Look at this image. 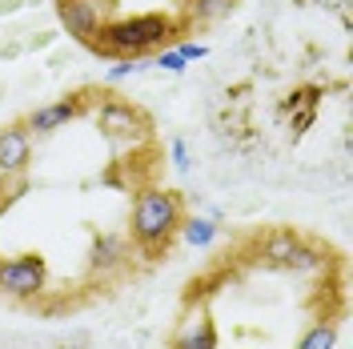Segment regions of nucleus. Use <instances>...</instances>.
Listing matches in <instances>:
<instances>
[{"label": "nucleus", "mask_w": 353, "mask_h": 349, "mask_svg": "<svg viewBox=\"0 0 353 349\" xmlns=\"http://www.w3.org/2000/svg\"><path fill=\"white\" fill-rule=\"evenodd\" d=\"M176 37H185V24L176 12H132V17H109L101 37L92 44L97 57L109 61H149L153 52L169 48Z\"/></svg>", "instance_id": "f257e3e1"}, {"label": "nucleus", "mask_w": 353, "mask_h": 349, "mask_svg": "<svg viewBox=\"0 0 353 349\" xmlns=\"http://www.w3.org/2000/svg\"><path fill=\"white\" fill-rule=\"evenodd\" d=\"M185 197L176 189H161V185H145L129 213V241L145 253V257H161L169 253V245L181 233L185 221Z\"/></svg>", "instance_id": "f03ea898"}, {"label": "nucleus", "mask_w": 353, "mask_h": 349, "mask_svg": "<svg viewBox=\"0 0 353 349\" xmlns=\"http://www.w3.org/2000/svg\"><path fill=\"white\" fill-rule=\"evenodd\" d=\"M253 261L265 269H281V273H317L330 257L297 229H269L253 245Z\"/></svg>", "instance_id": "7ed1b4c3"}, {"label": "nucleus", "mask_w": 353, "mask_h": 349, "mask_svg": "<svg viewBox=\"0 0 353 349\" xmlns=\"http://www.w3.org/2000/svg\"><path fill=\"white\" fill-rule=\"evenodd\" d=\"M92 121H97V129L101 137L109 141L117 153H125V149H145L149 141H153V121H149V112L141 109V105H132L125 97H105L97 112H92Z\"/></svg>", "instance_id": "20e7f679"}, {"label": "nucleus", "mask_w": 353, "mask_h": 349, "mask_svg": "<svg viewBox=\"0 0 353 349\" xmlns=\"http://www.w3.org/2000/svg\"><path fill=\"white\" fill-rule=\"evenodd\" d=\"M48 289V261L41 253L0 257V297L8 301H37Z\"/></svg>", "instance_id": "39448f33"}, {"label": "nucleus", "mask_w": 353, "mask_h": 349, "mask_svg": "<svg viewBox=\"0 0 353 349\" xmlns=\"http://www.w3.org/2000/svg\"><path fill=\"white\" fill-rule=\"evenodd\" d=\"M109 4L112 0H57V21L72 41L92 52V44L109 21Z\"/></svg>", "instance_id": "423d86ee"}, {"label": "nucleus", "mask_w": 353, "mask_h": 349, "mask_svg": "<svg viewBox=\"0 0 353 349\" xmlns=\"http://www.w3.org/2000/svg\"><path fill=\"white\" fill-rule=\"evenodd\" d=\"M169 349H221V337H217V321L205 301L189 297L185 313L176 317V329L169 337Z\"/></svg>", "instance_id": "0eeeda50"}, {"label": "nucleus", "mask_w": 353, "mask_h": 349, "mask_svg": "<svg viewBox=\"0 0 353 349\" xmlns=\"http://www.w3.org/2000/svg\"><path fill=\"white\" fill-rule=\"evenodd\" d=\"M85 105L88 97L85 92H68V97H57V101H48V105H37V109L24 117V129L32 132V137H52V132L68 129L77 117H85Z\"/></svg>", "instance_id": "6e6552de"}, {"label": "nucleus", "mask_w": 353, "mask_h": 349, "mask_svg": "<svg viewBox=\"0 0 353 349\" xmlns=\"http://www.w3.org/2000/svg\"><path fill=\"white\" fill-rule=\"evenodd\" d=\"M32 165V132L24 129V121H12L0 129V181L28 173Z\"/></svg>", "instance_id": "1a4fd4ad"}, {"label": "nucleus", "mask_w": 353, "mask_h": 349, "mask_svg": "<svg viewBox=\"0 0 353 349\" xmlns=\"http://www.w3.org/2000/svg\"><path fill=\"white\" fill-rule=\"evenodd\" d=\"M132 249H129V237H117V233H97L88 241V273L92 277H112L129 265Z\"/></svg>", "instance_id": "9d476101"}, {"label": "nucleus", "mask_w": 353, "mask_h": 349, "mask_svg": "<svg viewBox=\"0 0 353 349\" xmlns=\"http://www.w3.org/2000/svg\"><path fill=\"white\" fill-rule=\"evenodd\" d=\"M237 8V0H176V21L189 28H205V24L225 21Z\"/></svg>", "instance_id": "9b49d317"}, {"label": "nucleus", "mask_w": 353, "mask_h": 349, "mask_svg": "<svg viewBox=\"0 0 353 349\" xmlns=\"http://www.w3.org/2000/svg\"><path fill=\"white\" fill-rule=\"evenodd\" d=\"M317 105H321V88H297V92H289V101L281 105V112H293V137H301L313 125Z\"/></svg>", "instance_id": "f8f14e48"}, {"label": "nucleus", "mask_w": 353, "mask_h": 349, "mask_svg": "<svg viewBox=\"0 0 353 349\" xmlns=\"http://www.w3.org/2000/svg\"><path fill=\"white\" fill-rule=\"evenodd\" d=\"M176 237L185 241L189 249H209V245L221 237V225H217V217H189V213H185Z\"/></svg>", "instance_id": "ddd939ff"}, {"label": "nucleus", "mask_w": 353, "mask_h": 349, "mask_svg": "<svg viewBox=\"0 0 353 349\" xmlns=\"http://www.w3.org/2000/svg\"><path fill=\"white\" fill-rule=\"evenodd\" d=\"M337 341H341V321H337V317H321V321H313V326L297 337L293 349H337Z\"/></svg>", "instance_id": "4468645a"}, {"label": "nucleus", "mask_w": 353, "mask_h": 349, "mask_svg": "<svg viewBox=\"0 0 353 349\" xmlns=\"http://www.w3.org/2000/svg\"><path fill=\"white\" fill-rule=\"evenodd\" d=\"M145 61H112L109 68H105V85H121V81H129V77H137V72H145Z\"/></svg>", "instance_id": "2eb2a0df"}, {"label": "nucleus", "mask_w": 353, "mask_h": 349, "mask_svg": "<svg viewBox=\"0 0 353 349\" xmlns=\"http://www.w3.org/2000/svg\"><path fill=\"white\" fill-rule=\"evenodd\" d=\"M153 65L161 68V72H173V77H181V72L189 68V61H185V57L176 52L173 44H169V48H161V52H153Z\"/></svg>", "instance_id": "dca6fc26"}, {"label": "nucleus", "mask_w": 353, "mask_h": 349, "mask_svg": "<svg viewBox=\"0 0 353 349\" xmlns=\"http://www.w3.org/2000/svg\"><path fill=\"white\" fill-rule=\"evenodd\" d=\"M169 157H173V169H176V173H189L193 153H189V141H185V137H173V141H169Z\"/></svg>", "instance_id": "f3484780"}, {"label": "nucleus", "mask_w": 353, "mask_h": 349, "mask_svg": "<svg viewBox=\"0 0 353 349\" xmlns=\"http://www.w3.org/2000/svg\"><path fill=\"white\" fill-rule=\"evenodd\" d=\"M173 48L181 52V57H185V61H189V65H193V61H205V57H209V48H205L201 41H193V37H176Z\"/></svg>", "instance_id": "a211bd4d"}, {"label": "nucleus", "mask_w": 353, "mask_h": 349, "mask_svg": "<svg viewBox=\"0 0 353 349\" xmlns=\"http://www.w3.org/2000/svg\"><path fill=\"white\" fill-rule=\"evenodd\" d=\"M57 349H68V346H57Z\"/></svg>", "instance_id": "6ab92c4d"}]
</instances>
